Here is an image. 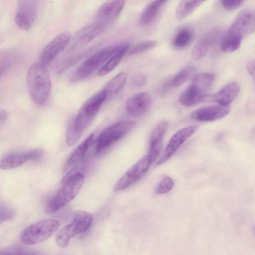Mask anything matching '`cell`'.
Wrapping results in <instances>:
<instances>
[{"mask_svg":"<svg viewBox=\"0 0 255 255\" xmlns=\"http://www.w3.org/2000/svg\"><path fill=\"white\" fill-rule=\"evenodd\" d=\"M47 66L41 63L32 64L27 73V84L33 101L38 105H45L49 100L51 81Z\"/></svg>","mask_w":255,"mask_h":255,"instance_id":"1","label":"cell"},{"mask_svg":"<svg viewBox=\"0 0 255 255\" xmlns=\"http://www.w3.org/2000/svg\"><path fill=\"white\" fill-rule=\"evenodd\" d=\"M84 181V176L81 173L73 174L65 177L60 189L47 203V213L56 212L71 202L81 189Z\"/></svg>","mask_w":255,"mask_h":255,"instance_id":"2","label":"cell"},{"mask_svg":"<svg viewBox=\"0 0 255 255\" xmlns=\"http://www.w3.org/2000/svg\"><path fill=\"white\" fill-rule=\"evenodd\" d=\"M123 45H111L98 50L75 69L70 76V80L76 82L88 77L98 68H101Z\"/></svg>","mask_w":255,"mask_h":255,"instance_id":"3","label":"cell"},{"mask_svg":"<svg viewBox=\"0 0 255 255\" xmlns=\"http://www.w3.org/2000/svg\"><path fill=\"white\" fill-rule=\"evenodd\" d=\"M92 221L93 216L90 213L84 211L76 212L71 222L56 234L55 241L58 246L61 248L66 247L71 238L87 231Z\"/></svg>","mask_w":255,"mask_h":255,"instance_id":"4","label":"cell"},{"mask_svg":"<svg viewBox=\"0 0 255 255\" xmlns=\"http://www.w3.org/2000/svg\"><path fill=\"white\" fill-rule=\"evenodd\" d=\"M59 223L53 219H45L33 224L21 233V241L25 245H31L48 239L58 229Z\"/></svg>","mask_w":255,"mask_h":255,"instance_id":"5","label":"cell"},{"mask_svg":"<svg viewBox=\"0 0 255 255\" xmlns=\"http://www.w3.org/2000/svg\"><path fill=\"white\" fill-rule=\"evenodd\" d=\"M135 126L131 121H122L105 129L99 135L95 148V154L99 156L115 142L130 132Z\"/></svg>","mask_w":255,"mask_h":255,"instance_id":"6","label":"cell"},{"mask_svg":"<svg viewBox=\"0 0 255 255\" xmlns=\"http://www.w3.org/2000/svg\"><path fill=\"white\" fill-rule=\"evenodd\" d=\"M255 32V10L247 9L236 17L227 33L241 40Z\"/></svg>","mask_w":255,"mask_h":255,"instance_id":"7","label":"cell"},{"mask_svg":"<svg viewBox=\"0 0 255 255\" xmlns=\"http://www.w3.org/2000/svg\"><path fill=\"white\" fill-rule=\"evenodd\" d=\"M151 164L148 154L143 156L121 177L115 185L114 191L123 190L137 181L145 174Z\"/></svg>","mask_w":255,"mask_h":255,"instance_id":"8","label":"cell"},{"mask_svg":"<svg viewBox=\"0 0 255 255\" xmlns=\"http://www.w3.org/2000/svg\"><path fill=\"white\" fill-rule=\"evenodd\" d=\"M37 15V2L35 0H18L15 16L17 27L24 31L29 30Z\"/></svg>","mask_w":255,"mask_h":255,"instance_id":"9","label":"cell"},{"mask_svg":"<svg viewBox=\"0 0 255 255\" xmlns=\"http://www.w3.org/2000/svg\"><path fill=\"white\" fill-rule=\"evenodd\" d=\"M70 39L71 35L68 32L55 36L41 50L39 62L46 66L49 65L67 46Z\"/></svg>","mask_w":255,"mask_h":255,"instance_id":"10","label":"cell"},{"mask_svg":"<svg viewBox=\"0 0 255 255\" xmlns=\"http://www.w3.org/2000/svg\"><path fill=\"white\" fill-rule=\"evenodd\" d=\"M41 150L35 149L27 151L11 152L5 155L0 162V168L3 170L14 169L27 162L37 160L42 156Z\"/></svg>","mask_w":255,"mask_h":255,"instance_id":"11","label":"cell"},{"mask_svg":"<svg viewBox=\"0 0 255 255\" xmlns=\"http://www.w3.org/2000/svg\"><path fill=\"white\" fill-rule=\"evenodd\" d=\"M197 129L198 127L196 125H191L182 128L175 133L169 140L156 165L158 166L168 160Z\"/></svg>","mask_w":255,"mask_h":255,"instance_id":"12","label":"cell"},{"mask_svg":"<svg viewBox=\"0 0 255 255\" xmlns=\"http://www.w3.org/2000/svg\"><path fill=\"white\" fill-rule=\"evenodd\" d=\"M230 111V105L216 104L196 109L191 113L190 117L192 120L197 121L212 122L225 117Z\"/></svg>","mask_w":255,"mask_h":255,"instance_id":"13","label":"cell"},{"mask_svg":"<svg viewBox=\"0 0 255 255\" xmlns=\"http://www.w3.org/2000/svg\"><path fill=\"white\" fill-rule=\"evenodd\" d=\"M125 1L122 0H110L104 3L96 15L94 22L106 28L120 14Z\"/></svg>","mask_w":255,"mask_h":255,"instance_id":"14","label":"cell"},{"mask_svg":"<svg viewBox=\"0 0 255 255\" xmlns=\"http://www.w3.org/2000/svg\"><path fill=\"white\" fill-rule=\"evenodd\" d=\"M240 89L237 83H229L215 93L205 94L202 98V103L215 102L222 105H230L239 94Z\"/></svg>","mask_w":255,"mask_h":255,"instance_id":"15","label":"cell"},{"mask_svg":"<svg viewBox=\"0 0 255 255\" xmlns=\"http://www.w3.org/2000/svg\"><path fill=\"white\" fill-rule=\"evenodd\" d=\"M152 104V98L146 92L137 93L128 99L125 105L127 112L134 117L144 114Z\"/></svg>","mask_w":255,"mask_h":255,"instance_id":"16","label":"cell"},{"mask_svg":"<svg viewBox=\"0 0 255 255\" xmlns=\"http://www.w3.org/2000/svg\"><path fill=\"white\" fill-rule=\"evenodd\" d=\"M168 127L166 121H162L155 126L151 133L148 155L151 163L155 162L160 154L163 137Z\"/></svg>","mask_w":255,"mask_h":255,"instance_id":"17","label":"cell"},{"mask_svg":"<svg viewBox=\"0 0 255 255\" xmlns=\"http://www.w3.org/2000/svg\"><path fill=\"white\" fill-rule=\"evenodd\" d=\"M93 138L94 133L90 134L73 151L65 166V172L67 177L70 175V173L82 161L93 142Z\"/></svg>","mask_w":255,"mask_h":255,"instance_id":"18","label":"cell"},{"mask_svg":"<svg viewBox=\"0 0 255 255\" xmlns=\"http://www.w3.org/2000/svg\"><path fill=\"white\" fill-rule=\"evenodd\" d=\"M215 79L212 73H202L196 75L187 88L202 102L203 97L212 85Z\"/></svg>","mask_w":255,"mask_h":255,"instance_id":"19","label":"cell"},{"mask_svg":"<svg viewBox=\"0 0 255 255\" xmlns=\"http://www.w3.org/2000/svg\"><path fill=\"white\" fill-rule=\"evenodd\" d=\"M218 34L219 30L214 29L210 30L202 36L192 50V59L198 60L203 58L216 41Z\"/></svg>","mask_w":255,"mask_h":255,"instance_id":"20","label":"cell"},{"mask_svg":"<svg viewBox=\"0 0 255 255\" xmlns=\"http://www.w3.org/2000/svg\"><path fill=\"white\" fill-rule=\"evenodd\" d=\"M167 0H155L150 3L143 10L139 18L138 23L141 26L152 23L157 17Z\"/></svg>","mask_w":255,"mask_h":255,"instance_id":"21","label":"cell"},{"mask_svg":"<svg viewBox=\"0 0 255 255\" xmlns=\"http://www.w3.org/2000/svg\"><path fill=\"white\" fill-rule=\"evenodd\" d=\"M102 25L94 22L81 28L76 35L78 44L87 43L91 41L106 30Z\"/></svg>","mask_w":255,"mask_h":255,"instance_id":"22","label":"cell"},{"mask_svg":"<svg viewBox=\"0 0 255 255\" xmlns=\"http://www.w3.org/2000/svg\"><path fill=\"white\" fill-rule=\"evenodd\" d=\"M129 48L128 45L124 44L123 47L99 69V75L105 76L113 71L120 63Z\"/></svg>","mask_w":255,"mask_h":255,"instance_id":"23","label":"cell"},{"mask_svg":"<svg viewBox=\"0 0 255 255\" xmlns=\"http://www.w3.org/2000/svg\"><path fill=\"white\" fill-rule=\"evenodd\" d=\"M127 78V73L121 72L117 74L107 82L103 89L107 96V98L117 94L122 89L126 83Z\"/></svg>","mask_w":255,"mask_h":255,"instance_id":"24","label":"cell"},{"mask_svg":"<svg viewBox=\"0 0 255 255\" xmlns=\"http://www.w3.org/2000/svg\"><path fill=\"white\" fill-rule=\"evenodd\" d=\"M193 39L194 34L192 30L187 28H182L175 35L172 45L176 49H182L188 47Z\"/></svg>","mask_w":255,"mask_h":255,"instance_id":"25","label":"cell"},{"mask_svg":"<svg viewBox=\"0 0 255 255\" xmlns=\"http://www.w3.org/2000/svg\"><path fill=\"white\" fill-rule=\"evenodd\" d=\"M203 0H182L178 5L176 17L178 20H182L190 15L196 9L200 6Z\"/></svg>","mask_w":255,"mask_h":255,"instance_id":"26","label":"cell"},{"mask_svg":"<svg viewBox=\"0 0 255 255\" xmlns=\"http://www.w3.org/2000/svg\"><path fill=\"white\" fill-rule=\"evenodd\" d=\"M196 69L194 66H187L178 72L172 79L173 87H178L196 76Z\"/></svg>","mask_w":255,"mask_h":255,"instance_id":"27","label":"cell"},{"mask_svg":"<svg viewBox=\"0 0 255 255\" xmlns=\"http://www.w3.org/2000/svg\"><path fill=\"white\" fill-rule=\"evenodd\" d=\"M242 40L226 33L220 42V48L224 52H232L236 51L240 46Z\"/></svg>","mask_w":255,"mask_h":255,"instance_id":"28","label":"cell"},{"mask_svg":"<svg viewBox=\"0 0 255 255\" xmlns=\"http://www.w3.org/2000/svg\"><path fill=\"white\" fill-rule=\"evenodd\" d=\"M156 45L157 42L155 40L143 41L129 48L127 54L130 55L143 52L155 47Z\"/></svg>","mask_w":255,"mask_h":255,"instance_id":"29","label":"cell"},{"mask_svg":"<svg viewBox=\"0 0 255 255\" xmlns=\"http://www.w3.org/2000/svg\"><path fill=\"white\" fill-rule=\"evenodd\" d=\"M16 215L14 208L8 204L1 202L0 206V223L13 219Z\"/></svg>","mask_w":255,"mask_h":255,"instance_id":"30","label":"cell"},{"mask_svg":"<svg viewBox=\"0 0 255 255\" xmlns=\"http://www.w3.org/2000/svg\"><path fill=\"white\" fill-rule=\"evenodd\" d=\"M174 181L169 176H165L158 184L155 193L157 194H163L169 192L173 187Z\"/></svg>","mask_w":255,"mask_h":255,"instance_id":"31","label":"cell"},{"mask_svg":"<svg viewBox=\"0 0 255 255\" xmlns=\"http://www.w3.org/2000/svg\"><path fill=\"white\" fill-rule=\"evenodd\" d=\"M147 82L146 76L142 73L133 75L130 78V83L132 86L140 88L144 86Z\"/></svg>","mask_w":255,"mask_h":255,"instance_id":"32","label":"cell"},{"mask_svg":"<svg viewBox=\"0 0 255 255\" xmlns=\"http://www.w3.org/2000/svg\"><path fill=\"white\" fill-rule=\"evenodd\" d=\"M172 79L171 78H165L161 81L156 88L157 92L161 95L166 94L172 87Z\"/></svg>","mask_w":255,"mask_h":255,"instance_id":"33","label":"cell"},{"mask_svg":"<svg viewBox=\"0 0 255 255\" xmlns=\"http://www.w3.org/2000/svg\"><path fill=\"white\" fill-rule=\"evenodd\" d=\"M221 6L226 10H234L240 7L244 3V0H222L220 1Z\"/></svg>","mask_w":255,"mask_h":255,"instance_id":"34","label":"cell"},{"mask_svg":"<svg viewBox=\"0 0 255 255\" xmlns=\"http://www.w3.org/2000/svg\"><path fill=\"white\" fill-rule=\"evenodd\" d=\"M17 255H43L41 253L21 248L14 249L10 251Z\"/></svg>","mask_w":255,"mask_h":255,"instance_id":"35","label":"cell"},{"mask_svg":"<svg viewBox=\"0 0 255 255\" xmlns=\"http://www.w3.org/2000/svg\"><path fill=\"white\" fill-rule=\"evenodd\" d=\"M246 69L249 75L253 77L255 85V59L251 60L247 63Z\"/></svg>","mask_w":255,"mask_h":255,"instance_id":"36","label":"cell"},{"mask_svg":"<svg viewBox=\"0 0 255 255\" xmlns=\"http://www.w3.org/2000/svg\"><path fill=\"white\" fill-rule=\"evenodd\" d=\"M9 117L7 112L4 110H1L0 112V124L4 123L7 121Z\"/></svg>","mask_w":255,"mask_h":255,"instance_id":"37","label":"cell"},{"mask_svg":"<svg viewBox=\"0 0 255 255\" xmlns=\"http://www.w3.org/2000/svg\"><path fill=\"white\" fill-rule=\"evenodd\" d=\"M4 255H17L9 251H8V253L4 254Z\"/></svg>","mask_w":255,"mask_h":255,"instance_id":"38","label":"cell"},{"mask_svg":"<svg viewBox=\"0 0 255 255\" xmlns=\"http://www.w3.org/2000/svg\"><path fill=\"white\" fill-rule=\"evenodd\" d=\"M253 229H254V234H255V225L254 226Z\"/></svg>","mask_w":255,"mask_h":255,"instance_id":"39","label":"cell"}]
</instances>
